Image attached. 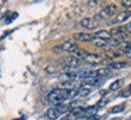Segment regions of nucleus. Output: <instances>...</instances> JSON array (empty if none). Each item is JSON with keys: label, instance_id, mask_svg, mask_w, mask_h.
Wrapping results in <instances>:
<instances>
[{"label": "nucleus", "instance_id": "obj_11", "mask_svg": "<svg viewBox=\"0 0 131 120\" xmlns=\"http://www.w3.org/2000/svg\"><path fill=\"white\" fill-rule=\"evenodd\" d=\"M82 82H83L84 85H91V87H94V85L100 84L102 80H101V78H97V77H85V78L82 79Z\"/></svg>", "mask_w": 131, "mask_h": 120}, {"label": "nucleus", "instance_id": "obj_15", "mask_svg": "<svg viewBox=\"0 0 131 120\" xmlns=\"http://www.w3.org/2000/svg\"><path fill=\"white\" fill-rule=\"evenodd\" d=\"M85 61H89L91 65H95V64L101 63V61H102V58L100 55H97V54H89V56L87 58Z\"/></svg>", "mask_w": 131, "mask_h": 120}, {"label": "nucleus", "instance_id": "obj_8", "mask_svg": "<svg viewBox=\"0 0 131 120\" xmlns=\"http://www.w3.org/2000/svg\"><path fill=\"white\" fill-rule=\"evenodd\" d=\"M71 54H72V56H75L76 59H78L81 61V60H87V58L89 56L90 53H88L85 49H82V48L78 47L75 52H72Z\"/></svg>", "mask_w": 131, "mask_h": 120}, {"label": "nucleus", "instance_id": "obj_7", "mask_svg": "<svg viewBox=\"0 0 131 120\" xmlns=\"http://www.w3.org/2000/svg\"><path fill=\"white\" fill-rule=\"evenodd\" d=\"M130 17H131V10L130 8H127V10H125V11L118 13L117 17H115V19L113 20L112 23H123V22L127 20V18H130Z\"/></svg>", "mask_w": 131, "mask_h": 120}, {"label": "nucleus", "instance_id": "obj_23", "mask_svg": "<svg viewBox=\"0 0 131 120\" xmlns=\"http://www.w3.org/2000/svg\"><path fill=\"white\" fill-rule=\"evenodd\" d=\"M87 120H100V115H97V114H96V115L89 116V118H88Z\"/></svg>", "mask_w": 131, "mask_h": 120}, {"label": "nucleus", "instance_id": "obj_19", "mask_svg": "<svg viewBox=\"0 0 131 120\" xmlns=\"http://www.w3.org/2000/svg\"><path fill=\"white\" fill-rule=\"evenodd\" d=\"M131 95V84L127 87V89H125V90H123V91L120 92V96L122 97H127V96Z\"/></svg>", "mask_w": 131, "mask_h": 120}, {"label": "nucleus", "instance_id": "obj_24", "mask_svg": "<svg viewBox=\"0 0 131 120\" xmlns=\"http://www.w3.org/2000/svg\"><path fill=\"white\" fill-rule=\"evenodd\" d=\"M125 30H126V32L131 34V22H130V23H127V25L125 27Z\"/></svg>", "mask_w": 131, "mask_h": 120}, {"label": "nucleus", "instance_id": "obj_10", "mask_svg": "<svg viewBox=\"0 0 131 120\" xmlns=\"http://www.w3.org/2000/svg\"><path fill=\"white\" fill-rule=\"evenodd\" d=\"M127 66H129V64L126 61H118V63H111L107 66V68H110L111 71H115V70H123Z\"/></svg>", "mask_w": 131, "mask_h": 120}, {"label": "nucleus", "instance_id": "obj_17", "mask_svg": "<svg viewBox=\"0 0 131 120\" xmlns=\"http://www.w3.org/2000/svg\"><path fill=\"white\" fill-rule=\"evenodd\" d=\"M124 109H125V103H120V104H117V106H114V107H112L110 112L113 113V114H117V113L123 112Z\"/></svg>", "mask_w": 131, "mask_h": 120}, {"label": "nucleus", "instance_id": "obj_16", "mask_svg": "<svg viewBox=\"0 0 131 120\" xmlns=\"http://www.w3.org/2000/svg\"><path fill=\"white\" fill-rule=\"evenodd\" d=\"M122 85H123V79H117L110 85V90L111 91H115V90L122 88Z\"/></svg>", "mask_w": 131, "mask_h": 120}, {"label": "nucleus", "instance_id": "obj_18", "mask_svg": "<svg viewBox=\"0 0 131 120\" xmlns=\"http://www.w3.org/2000/svg\"><path fill=\"white\" fill-rule=\"evenodd\" d=\"M80 118L76 115V114H73V113H71V112H69V114H66V115L64 116L61 120H78Z\"/></svg>", "mask_w": 131, "mask_h": 120}, {"label": "nucleus", "instance_id": "obj_3", "mask_svg": "<svg viewBox=\"0 0 131 120\" xmlns=\"http://www.w3.org/2000/svg\"><path fill=\"white\" fill-rule=\"evenodd\" d=\"M117 11H118V7L115 6V5H107V6H105V7L101 10L100 12H97L95 15V18L96 20H100V19H106V18H111V17H113L117 13Z\"/></svg>", "mask_w": 131, "mask_h": 120}, {"label": "nucleus", "instance_id": "obj_21", "mask_svg": "<svg viewBox=\"0 0 131 120\" xmlns=\"http://www.w3.org/2000/svg\"><path fill=\"white\" fill-rule=\"evenodd\" d=\"M99 4H100V1H97V0H89L88 1V6L91 8H95Z\"/></svg>", "mask_w": 131, "mask_h": 120}, {"label": "nucleus", "instance_id": "obj_1", "mask_svg": "<svg viewBox=\"0 0 131 120\" xmlns=\"http://www.w3.org/2000/svg\"><path fill=\"white\" fill-rule=\"evenodd\" d=\"M48 102L52 104H61L66 100L71 99V89H53L47 95Z\"/></svg>", "mask_w": 131, "mask_h": 120}, {"label": "nucleus", "instance_id": "obj_12", "mask_svg": "<svg viewBox=\"0 0 131 120\" xmlns=\"http://www.w3.org/2000/svg\"><path fill=\"white\" fill-rule=\"evenodd\" d=\"M99 112V107L97 106H89V107H85L84 108V116H93V115H96Z\"/></svg>", "mask_w": 131, "mask_h": 120}, {"label": "nucleus", "instance_id": "obj_22", "mask_svg": "<svg viewBox=\"0 0 131 120\" xmlns=\"http://www.w3.org/2000/svg\"><path fill=\"white\" fill-rule=\"evenodd\" d=\"M122 5L124 7L131 8V0H122Z\"/></svg>", "mask_w": 131, "mask_h": 120}, {"label": "nucleus", "instance_id": "obj_4", "mask_svg": "<svg viewBox=\"0 0 131 120\" xmlns=\"http://www.w3.org/2000/svg\"><path fill=\"white\" fill-rule=\"evenodd\" d=\"M58 48H54V51H60V52H75L76 49L78 48L77 43H76L75 41H66V42H64L61 46H57Z\"/></svg>", "mask_w": 131, "mask_h": 120}, {"label": "nucleus", "instance_id": "obj_13", "mask_svg": "<svg viewBox=\"0 0 131 120\" xmlns=\"http://www.w3.org/2000/svg\"><path fill=\"white\" fill-rule=\"evenodd\" d=\"M94 37H96V39H103V40H111L113 36L107 30H100V31H96L94 34Z\"/></svg>", "mask_w": 131, "mask_h": 120}, {"label": "nucleus", "instance_id": "obj_20", "mask_svg": "<svg viewBox=\"0 0 131 120\" xmlns=\"http://www.w3.org/2000/svg\"><path fill=\"white\" fill-rule=\"evenodd\" d=\"M90 94V89L88 88H82L80 89V94H78V96H87Z\"/></svg>", "mask_w": 131, "mask_h": 120}, {"label": "nucleus", "instance_id": "obj_2", "mask_svg": "<svg viewBox=\"0 0 131 120\" xmlns=\"http://www.w3.org/2000/svg\"><path fill=\"white\" fill-rule=\"evenodd\" d=\"M71 106H69V104H57L54 107H51L48 109L47 112H46V116H47L49 120H57L58 118H60V115H63V114H66L71 111Z\"/></svg>", "mask_w": 131, "mask_h": 120}, {"label": "nucleus", "instance_id": "obj_14", "mask_svg": "<svg viewBox=\"0 0 131 120\" xmlns=\"http://www.w3.org/2000/svg\"><path fill=\"white\" fill-rule=\"evenodd\" d=\"M120 47H122V49H123L124 54H125L126 56H129V58H131V42L125 41V42H123V43L120 44Z\"/></svg>", "mask_w": 131, "mask_h": 120}, {"label": "nucleus", "instance_id": "obj_9", "mask_svg": "<svg viewBox=\"0 0 131 120\" xmlns=\"http://www.w3.org/2000/svg\"><path fill=\"white\" fill-rule=\"evenodd\" d=\"M93 44L97 48H110L111 44H110V40H103V39H94L93 40Z\"/></svg>", "mask_w": 131, "mask_h": 120}, {"label": "nucleus", "instance_id": "obj_6", "mask_svg": "<svg viewBox=\"0 0 131 120\" xmlns=\"http://www.w3.org/2000/svg\"><path fill=\"white\" fill-rule=\"evenodd\" d=\"M95 37L91 34H87V32H76L73 35V40L76 41H82V42H93Z\"/></svg>", "mask_w": 131, "mask_h": 120}, {"label": "nucleus", "instance_id": "obj_5", "mask_svg": "<svg viewBox=\"0 0 131 120\" xmlns=\"http://www.w3.org/2000/svg\"><path fill=\"white\" fill-rule=\"evenodd\" d=\"M81 25L83 27L84 29H88V30H93L95 29L97 25H99V20H96L95 18H90V17H87V18H83L81 20Z\"/></svg>", "mask_w": 131, "mask_h": 120}]
</instances>
